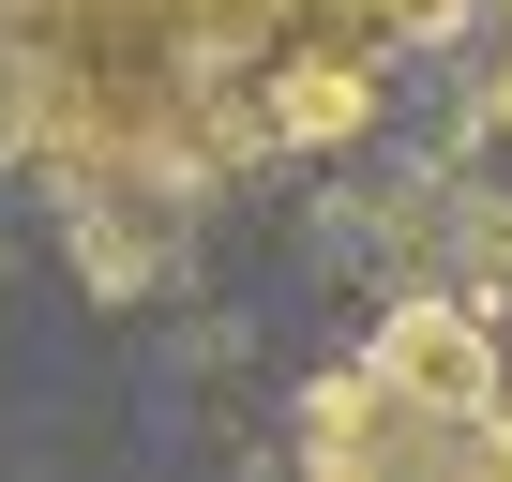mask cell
<instances>
[{
    "label": "cell",
    "mask_w": 512,
    "mask_h": 482,
    "mask_svg": "<svg viewBox=\"0 0 512 482\" xmlns=\"http://www.w3.org/2000/svg\"><path fill=\"white\" fill-rule=\"evenodd\" d=\"M362 121H377V61L347 31H287V61L256 76V136L272 151H347Z\"/></svg>",
    "instance_id": "2"
},
{
    "label": "cell",
    "mask_w": 512,
    "mask_h": 482,
    "mask_svg": "<svg viewBox=\"0 0 512 482\" xmlns=\"http://www.w3.org/2000/svg\"><path fill=\"white\" fill-rule=\"evenodd\" d=\"M452 241H467L482 287H512V196H452Z\"/></svg>",
    "instance_id": "5"
},
{
    "label": "cell",
    "mask_w": 512,
    "mask_h": 482,
    "mask_svg": "<svg viewBox=\"0 0 512 482\" xmlns=\"http://www.w3.org/2000/svg\"><path fill=\"white\" fill-rule=\"evenodd\" d=\"M497 392H512V347H497Z\"/></svg>",
    "instance_id": "7"
},
{
    "label": "cell",
    "mask_w": 512,
    "mask_h": 482,
    "mask_svg": "<svg viewBox=\"0 0 512 482\" xmlns=\"http://www.w3.org/2000/svg\"><path fill=\"white\" fill-rule=\"evenodd\" d=\"M467 136H482V151H512V61H482V91H467Z\"/></svg>",
    "instance_id": "6"
},
{
    "label": "cell",
    "mask_w": 512,
    "mask_h": 482,
    "mask_svg": "<svg viewBox=\"0 0 512 482\" xmlns=\"http://www.w3.org/2000/svg\"><path fill=\"white\" fill-rule=\"evenodd\" d=\"M287 452L332 482H512V407H437V392H392L377 362H332L287 407Z\"/></svg>",
    "instance_id": "1"
},
{
    "label": "cell",
    "mask_w": 512,
    "mask_h": 482,
    "mask_svg": "<svg viewBox=\"0 0 512 482\" xmlns=\"http://www.w3.org/2000/svg\"><path fill=\"white\" fill-rule=\"evenodd\" d=\"M46 121H61V61H46L16 16H0V166H31V151H46Z\"/></svg>",
    "instance_id": "4"
},
{
    "label": "cell",
    "mask_w": 512,
    "mask_h": 482,
    "mask_svg": "<svg viewBox=\"0 0 512 482\" xmlns=\"http://www.w3.org/2000/svg\"><path fill=\"white\" fill-rule=\"evenodd\" d=\"M362 362H377L392 392H437V407H512V392H497V332H482L467 302H437V287H407Z\"/></svg>",
    "instance_id": "3"
}]
</instances>
